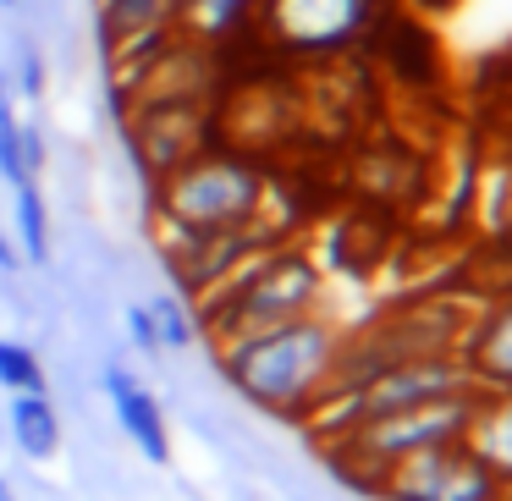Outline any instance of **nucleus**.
<instances>
[{
    "instance_id": "1",
    "label": "nucleus",
    "mask_w": 512,
    "mask_h": 501,
    "mask_svg": "<svg viewBox=\"0 0 512 501\" xmlns=\"http://www.w3.org/2000/svg\"><path fill=\"white\" fill-rule=\"evenodd\" d=\"M342 336L347 331L331 314L314 309V314H298V320H281V325H265V331L221 342L215 347V364H221L226 386L237 397H248L259 413L303 424V413L320 402V391L336 375Z\"/></svg>"
},
{
    "instance_id": "2",
    "label": "nucleus",
    "mask_w": 512,
    "mask_h": 501,
    "mask_svg": "<svg viewBox=\"0 0 512 501\" xmlns=\"http://www.w3.org/2000/svg\"><path fill=\"white\" fill-rule=\"evenodd\" d=\"M314 309H325V265L314 259V248L292 243V237L259 248L221 287L193 303L199 342L210 347L248 331H265V325H281V320H298V314H314Z\"/></svg>"
},
{
    "instance_id": "3",
    "label": "nucleus",
    "mask_w": 512,
    "mask_h": 501,
    "mask_svg": "<svg viewBox=\"0 0 512 501\" xmlns=\"http://www.w3.org/2000/svg\"><path fill=\"white\" fill-rule=\"evenodd\" d=\"M155 226H188V232L270 226V177L232 149H193L160 177Z\"/></svg>"
},
{
    "instance_id": "4",
    "label": "nucleus",
    "mask_w": 512,
    "mask_h": 501,
    "mask_svg": "<svg viewBox=\"0 0 512 501\" xmlns=\"http://www.w3.org/2000/svg\"><path fill=\"white\" fill-rule=\"evenodd\" d=\"M474 402H479V391L386 413V419H369V424H358V430H347L342 441L320 446V452L331 457V468L347 479V485H358L364 496H375L380 479H386L397 463H408V457H419V452H435V446L463 441L468 419H474Z\"/></svg>"
},
{
    "instance_id": "5",
    "label": "nucleus",
    "mask_w": 512,
    "mask_h": 501,
    "mask_svg": "<svg viewBox=\"0 0 512 501\" xmlns=\"http://www.w3.org/2000/svg\"><path fill=\"white\" fill-rule=\"evenodd\" d=\"M386 23L391 0H259L254 34L287 61H342Z\"/></svg>"
},
{
    "instance_id": "6",
    "label": "nucleus",
    "mask_w": 512,
    "mask_h": 501,
    "mask_svg": "<svg viewBox=\"0 0 512 501\" xmlns=\"http://www.w3.org/2000/svg\"><path fill=\"white\" fill-rule=\"evenodd\" d=\"M380 501H501V485L463 441L397 463L375 490Z\"/></svg>"
},
{
    "instance_id": "7",
    "label": "nucleus",
    "mask_w": 512,
    "mask_h": 501,
    "mask_svg": "<svg viewBox=\"0 0 512 501\" xmlns=\"http://www.w3.org/2000/svg\"><path fill=\"white\" fill-rule=\"evenodd\" d=\"M457 358L479 391H512V281L468 309Z\"/></svg>"
},
{
    "instance_id": "8",
    "label": "nucleus",
    "mask_w": 512,
    "mask_h": 501,
    "mask_svg": "<svg viewBox=\"0 0 512 501\" xmlns=\"http://www.w3.org/2000/svg\"><path fill=\"white\" fill-rule=\"evenodd\" d=\"M94 12H100L105 56L138 45V39H182V0H94Z\"/></svg>"
},
{
    "instance_id": "9",
    "label": "nucleus",
    "mask_w": 512,
    "mask_h": 501,
    "mask_svg": "<svg viewBox=\"0 0 512 501\" xmlns=\"http://www.w3.org/2000/svg\"><path fill=\"white\" fill-rule=\"evenodd\" d=\"M463 446L490 468L501 490H512V391H479Z\"/></svg>"
},
{
    "instance_id": "10",
    "label": "nucleus",
    "mask_w": 512,
    "mask_h": 501,
    "mask_svg": "<svg viewBox=\"0 0 512 501\" xmlns=\"http://www.w3.org/2000/svg\"><path fill=\"white\" fill-rule=\"evenodd\" d=\"M254 23H259V0H182L177 34L193 50H226L243 34H254Z\"/></svg>"
},
{
    "instance_id": "11",
    "label": "nucleus",
    "mask_w": 512,
    "mask_h": 501,
    "mask_svg": "<svg viewBox=\"0 0 512 501\" xmlns=\"http://www.w3.org/2000/svg\"><path fill=\"white\" fill-rule=\"evenodd\" d=\"M6 430H12L17 452L28 463H50L61 452V413L50 402V391H12V408H6Z\"/></svg>"
},
{
    "instance_id": "12",
    "label": "nucleus",
    "mask_w": 512,
    "mask_h": 501,
    "mask_svg": "<svg viewBox=\"0 0 512 501\" xmlns=\"http://www.w3.org/2000/svg\"><path fill=\"white\" fill-rule=\"evenodd\" d=\"M111 408H116V424H122L127 441H133L155 468H166L171 463V430H166V413H160L155 391L133 380L127 391H116V397H111Z\"/></svg>"
},
{
    "instance_id": "13",
    "label": "nucleus",
    "mask_w": 512,
    "mask_h": 501,
    "mask_svg": "<svg viewBox=\"0 0 512 501\" xmlns=\"http://www.w3.org/2000/svg\"><path fill=\"white\" fill-rule=\"evenodd\" d=\"M12 215H17V254L28 259V265H45L50 259V210H45V193H39V182H17L12 188Z\"/></svg>"
},
{
    "instance_id": "14",
    "label": "nucleus",
    "mask_w": 512,
    "mask_h": 501,
    "mask_svg": "<svg viewBox=\"0 0 512 501\" xmlns=\"http://www.w3.org/2000/svg\"><path fill=\"white\" fill-rule=\"evenodd\" d=\"M149 314H155V331H160V342H166V353H182V347L199 342V314H193V303L182 298V292L149 298Z\"/></svg>"
},
{
    "instance_id": "15",
    "label": "nucleus",
    "mask_w": 512,
    "mask_h": 501,
    "mask_svg": "<svg viewBox=\"0 0 512 501\" xmlns=\"http://www.w3.org/2000/svg\"><path fill=\"white\" fill-rule=\"evenodd\" d=\"M17 133H23V116H17V89H12V78L0 72V182H6V188H17V182H34V177L23 171Z\"/></svg>"
},
{
    "instance_id": "16",
    "label": "nucleus",
    "mask_w": 512,
    "mask_h": 501,
    "mask_svg": "<svg viewBox=\"0 0 512 501\" xmlns=\"http://www.w3.org/2000/svg\"><path fill=\"white\" fill-rule=\"evenodd\" d=\"M0 386L6 391H45V364L34 358L28 342L0 336Z\"/></svg>"
},
{
    "instance_id": "17",
    "label": "nucleus",
    "mask_w": 512,
    "mask_h": 501,
    "mask_svg": "<svg viewBox=\"0 0 512 501\" xmlns=\"http://www.w3.org/2000/svg\"><path fill=\"white\" fill-rule=\"evenodd\" d=\"M127 342L138 347L144 358H160L166 353V342H160V331H155V314H149V303H127Z\"/></svg>"
},
{
    "instance_id": "18",
    "label": "nucleus",
    "mask_w": 512,
    "mask_h": 501,
    "mask_svg": "<svg viewBox=\"0 0 512 501\" xmlns=\"http://www.w3.org/2000/svg\"><path fill=\"white\" fill-rule=\"evenodd\" d=\"M17 149H23V171L39 182V171H45V133H39V122H23V133H17Z\"/></svg>"
},
{
    "instance_id": "19",
    "label": "nucleus",
    "mask_w": 512,
    "mask_h": 501,
    "mask_svg": "<svg viewBox=\"0 0 512 501\" xmlns=\"http://www.w3.org/2000/svg\"><path fill=\"white\" fill-rule=\"evenodd\" d=\"M17 89H23V100H39V94H45V67H39V56H34V50L23 56V72H17Z\"/></svg>"
},
{
    "instance_id": "20",
    "label": "nucleus",
    "mask_w": 512,
    "mask_h": 501,
    "mask_svg": "<svg viewBox=\"0 0 512 501\" xmlns=\"http://www.w3.org/2000/svg\"><path fill=\"white\" fill-rule=\"evenodd\" d=\"M402 6H408V12L419 17V23H441V17H452L457 6H463V0H402Z\"/></svg>"
},
{
    "instance_id": "21",
    "label": "nucleus",
    "mask_w": 512,
    "mask_h": 501,
    "mask_svg": "<svg viewBox=\"0 0 512 501\" xmlns=\"http://www.w3.org/2000/svg\"><path fill=\"white\" fill-rule=\"evenodd\" d=\"M23 265V254H17V243H12V232H6V226H0V270H6V276H12V270Z\"/></svg>"
},
{
    "instance_id": "22",
    "label": "nucleus",
    "mask_w": 512,
    "mask_h": 501,
    "mask_svg": "<svg viewBox=\"0 0 512 501\" xmlns=\"http://www.w3.org/2000/svg\"><path fill=\"white\" fill-rule=\"evenodd\" d=\"M0 501H17V496H12V485H6V479H0Z\"/></svg>"
},
{
    "instance_id": "23",
    "label": "nucleus",
    "mask_w": 512,
    "mask_h": 501,
    "mask_svg": "<svg viewBox=\"0 0 512 501\" xmlns=\"http://www.w3.org/2000/svg\"><path fill=\"white\" fill-rule=\"evenodd\" d=\"M0 6H17V0H0Z\"/></svg>"
}]
</instances>
